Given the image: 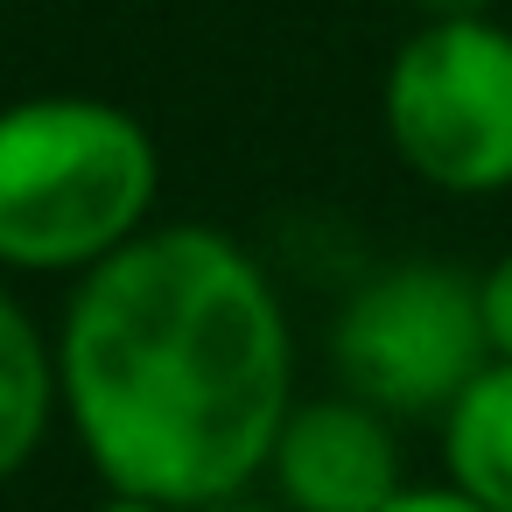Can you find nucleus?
<instances>
[{
    "label": "nucleus",
    "mask_w": 512,
    "mask_h": 512,
    "mask_svg": "<svg viewBox=\"0 0 512 512\" xmlns=\"http://www.w3.org/2000/svg\"><path fill=\"white\" fill-rule=\"evenodd\" d=\"M57 386L106 491L211 512L267 477L295 407V330L232 232L148 225L78 274Z\"/></svg>",
    "instance_id": "f257e3e1"
},
{
    "label": "nucleus",
    "mask_w": 512,
    "mask_h": 512,
    "mask_svg": "<svg viewBox=\"0 0 512 512\" xmlns=\"http://www.w3.org/2000/svg\"><path fill=\"white\" fill-rule=\"evenodd\" d=\"M155 134L85 92L0 106V267L92 274L155 225Z\"/></svg>",
    "instance_id": "f03ea898"
},
{
    "label": "nucleus",
    "mask_w": 512,
    "mask_h": 512,
    "mask_svg": "<svg viewBox=\"0 0 512 512\" xmlns=\"http://www.w3.org/2000/svg\"><path fill=\"white\" fill-rule=\"evenodd\" d=\"M379 113L421 183L449 197L512 190V29L491 15L421 22L386 64Z\"/></svg>",
    "instance_id": "7ed1b4c3"
},
{
    "label": "nucleus",
    "mask_w": 512,
    "mask_h": 512,
    "mask_svg": "<svg viewBox=\"0 0 512 512\" xmlns=\"http://www.w3.org/2000/svg\"><path fill=\"white\" fill-rule=\"evenodd\" d=\"M330 358L344 393L393 421H442L456 393L491 365L477 274L442 260H400L351 288L330 330Z\"/></svg>",
    "instance_id": "20e7f679"
},
{
    "label": "nucleus",
    "mask_w": 512,
    "mask_h": 512,
    "mask_svg": "<svg viewBox=\"0 0 512 512\" xmlns=\"http://www.w3.org/2000/svg\"><path fill=\"white\" fill-rule=\"evenodd\" d=\"M267 477L288 512H379L400 491L393 414L365 407L358 393L295 400L274 435Z\"/></svg>",
    "instance_id": "39448f33"
},
{
    "label": "nucleus",
    "mask_w": 512,
    "mask_h": 512,
    "mask_svg": "<svg viewBox=\"0 0 512 512\" xmlns=\"http://www.w3.org/2000/svg\"><path fill=\"white\" fill-rule=\"evenodd\" d=\"M57 414H64L57 337H43L36 316L0 288V484H15L36 463Z\"/></svg>",
    "instance_id": "423d86ee"
},
{
    "label": "nucleus",
    "mask_w": 512,
    "mask_h": 512,
    "mask_svg": "<svg viewBox=\"0 0 512 512\" xmlns=\"http://www.w3.org/2000/svg\"><path fill=\"white\" fill-rule=\"evenodd\" d=\"M442 463L477 505L512 512V365L491 358L442 414Z\"/></svg>",
    "instance_id": "0eeeda50"
},
{
    "label": "nucleus",
    "mask_w": 512,
    "mask_h": 512,
    "mask_svg": "<svg viewBox=\"0 0 512 512\" xmlns=\"http://www.w3.org/2000/svg\"><path fill=\"white\" fill-rule=\"evenodd\" d=\"M477 295H484V330H491V358L512 365V246L477 274Z\"/></svg>",
    "instance_id": "6e6552de"
},
{
    "label": "nucleus",
    "mask_w": 512,
    "mask_h": 512,
    "mask_svg": "<svg viewBox=\"0 0 512 512\" xmlns=\"http://www.w3.org/2000/svg\"><path fill=\"white\" fill-rule=\"evenodd\" d=\"M379 512H491V505H477L463 484H400Z\"/></svg>",
    "instance_id": "1a4fd4ad"
},
{
    "label": "nucleus",
    "mask_w": 512,
    "mask_h": 512,
    "mask_svg": "<svg viewBox=\"0 0 512 512\" xmlns=\"http://www.w3.org/2000/svg\"><path fill=\"white\" fill-rule=\"evenodd\" d=\"M92 512H183V505H162V498H134V491H113L106 505H92Z\"/></svg>",
    "instance_id": "9d476101"
},
{
    "label": "nucleus",
    "mask_w": 512,
    "mask_h": 512,
    "mask_svg": "<svg viewBox=\"0 0 512 512\" xmlns=\"http://www.w3.org/2000/svg\"><path fill=\"white\" fill-rule=\"evenodd\" d=\"M491 0H421V15L428 22H442V15H484Z\"/></svg>",
    "instance_id": "9b49d317"
}]
</instances>
